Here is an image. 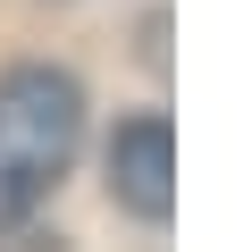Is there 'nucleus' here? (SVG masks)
<instances>
[{
  "instance_id": "f257e3e1",
  "label": "nucleus",
  "mask_w": 252,
  "mask_h": 252,
  "mask_svg": "<svg viewBox=\"0 0 252 252\" xmlns=\"http://www.w3.org/2000/svg\"><path fill=\"white\" fill-rule=\"evenodd\" d=\"M84 152V84L51 59L0 76V235H17Z\"/></svg>"
},
{
  "instance_id": "f03ea898",
  "label": "nucleus",
  "mask_w": 252,
  "mask_h": 252,
  "mask_svg": "<svg viewBox=\"0 0 252 252\" xmlns=\"http://www.w3.org/2000/svg\"><path fill=\"white\" fill-rule=\"evenodd\" d=\"M101 168H109V202L135 219V227H168L177 219V126H168V109L118 118Z\"/></svg>"
}]
</instances>
